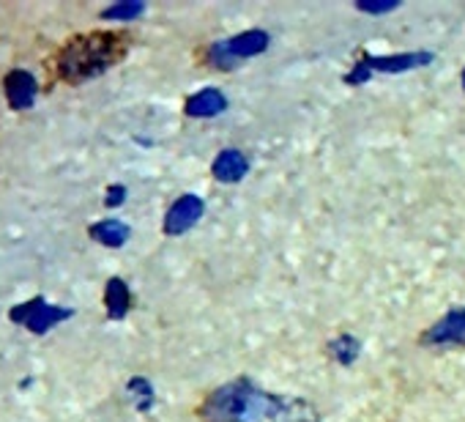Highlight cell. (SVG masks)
<instances>
[{"label":"cell","mask_w":465,"mask_h":422,"mask_svg":"<svg viewBox=\"0 0 465 422\" xmlns=\"http://www.w3.org/2000/svg\"><path fill=\"white\" fill-rule=\"evenodd\" d=\"M370 77H372V72H370V69H367V66H364V64L359 61V64H356V66H353V69L348 72L345 83H351V85H361V83H367Z\"/></svg>","instance_id":"17"},{"label":"cell","mask_w":465,"mask_h":422,"mask_svg":"<svg viewBox=\"0 0 465 422\" xmlns=\"http://www.w3.org/2000/svg\"><path fill=\"white\" fill-rule=\"evenodd\" d=\"M205 422H315V408L299 397L258 389L250 378L213 389L200 406Z\"/></svg>","instance_id":"1"},{"label":"cell","mask_w":465,"mask_h":422,"mask_svg":"<svg viewBox=\"0 0 465 422\" xmlns=\"http://www.w3.org/2000/svg\"><path fill=\"white\" fill-rule=\"evenodd\" d=\"M397 6H400L397 0H386V4H370V0H361V4H359V9L367 12V15H389V12H394Z\"/></svg>","instance_id":"16"},{"label":"cell","mask_w":465,"mask_h":422,"mask_svg":"<svg viewBox=\"0 0 465 422\" xmlns=\"http://www.w3.org/2000/svg\"><path fill=\"white\" fill-rule=\"evenodd\" d=\"M88 234L104 247H124L129 239V226H124L121 220H99L88 228Z\"/></svg>","instance_id":"12"},{"label":"cell","mask_w":465,"mask_h":422,"mask_svg":"<svg viewBox=\"0 0 465 422\" xmlns=\"http://www.w3.org/2000/svg\"><path fill=\"white\" fill-rule=\"evenodd\" d=\"M462 85H465V72H462Z\"/></svg>","instance_id":"19"},{"label":"cell","mask_w":465,"mask_h":422,"mask_svg":"<svg viewBox=\"0 0 465 422\" xmlns=\"http://www.w3.org/2000/svg\"><path fill=\"white\" fill-rule=\"evenodd\" d=\"M266 47H269V34L266 31H247V34H239V36H232V39L211 45L208 61L216 69H230L232 64L242 61V58L261 55Z\"/></svg>","instance_id":"3"},{"label":"cell","mask_w":465,"mask_h":422,"mask_svg":"<svg viewBox=\"0 0 465 422\" xmlns=\"http://www.w3.org/2000/svg\"><path fill=\"white\" fill-rule=\"evenodd\" d=\"M129 36L121 31H91L66 39L53 55V75L66 85L88 83L126 58Z\"/></svg>","instance_id":"2"},{"label":"cell","mask_w":465,"mask_h":422,"mask_svg":"<svg viewBox=\"0 0 465 422\" xmlns=\"http://www.w3.org/2000/svg\"><path fill=\"white\" fill-rule=\"evenodd\" d=\"M104 307H107V316L113 321L126 318V313L132 307V294H129V286L121 277H113L107 283V288H104Z\"/></svg>","instance_id":"11"},{"label":"cell","mask_w":465,"mask_h":422,"mask_svg":"<svg viewBox=\"0 0 465 422\" xmlns=\"http://www.w3.org/2000/svg\"><path fill=\"white\" fill-rule=\"evenodd\" d=\"M432 55L430 53H405V55H391V58H372V55H364L361 64L370 69V72H408V69H416V66H424L430 64Z\"/></svg>","instance_id":"9"},{"label":"cell","mask_w":465,"mask_h":422,"mask_svg":"<svg viewBox=\"0 0 465 422\" xmlns=\"http://www.w3.org/2000/svg\"><path fill=\"white\" fill-rule=\"evenodd\" d=\"M129 395H132L137 411H151V406H153V400H156L151 381H145L143 376H137V378L129 381Z\"/></svg>","instance_id":"13"},{"label":"cell","mask_w":465,"mask_h":422,"mask_svg":"<svg viewBox=\"0 0 465 422\" xmlns=\"http://www.w3.org/2000/svg\"><path fill=\"white\" fill-rule=\"evenodd\" d=\"M9 318H12L15 324H23V327H25L28 332H34V335H45V332L53 329L55 324L72 318V310L58 307V305H50L47 299L36 296V299H28V302L17 305V307L9 313Z\"/></svg>","instance_id":"4"},{"label":"cell","mask_w":465,"mask_h":422,"mask_svg":"<svg viewBox=\"0 0 465 422\" xmlns=\"http://www.w3.org/2000/svg\"><path fill=\"white\" fill-rule=\"evenodd\" d=\"M4 94L12 110H31L39 94V83L28 69H15L4 77Z\"/></svg>","instance_id":"6"},{"label":"cell","mask_w":465,"mask_h":422,"mask_svg":"<svg viewBox=\"0 0 465 422\" xmlns=\"http://www.w3.org/2000/svg\"><path fill=\"white\" fill-rule=\"evenodd\" d=\"M124 200H126V186L115 184V186L107 189V206H121Z\"/></svg>","instance_id":"18"},{"label":"cell","mask_w":465,"mask_h":422,"mask_svg":"<svg viewBox=\"0 0 465 422\" xmlns=\"http://www.w3.org/2000/svg\"><path fill=\"white\" fill-rule=\"evenodd\" d=\"M224 107H227V99L216 88H203L186 99V113L192 118H211V116H219Z\"/></svg>","instance_id":"10"},{"label":"cell","mask_w":465,"mask_h":422,"mask_svg":"<svg viewBox=\"0 0 465 422\" xmlns=\"http://www.w3.org/2000/svg\"><path fill=\"white\" fill-rule=\"evenodd\" d=\"M203 211H205L203 197H197V195H183V197H178V200L170 206L167 217H164V234H170V236L186 234V231L203 217Z\"/></svg>","instance_id":"5"},{"label":"cell","mask_w":465,"mask_h":422,"mask_svg":"<svg viewBox=\"0 0 465 422\" xmlns=\"http://www.w3.org/2000/svg\"><path fill=\"white\" fill-rule=\"evenodd\" d=\"M331 354L340 365H353L356 357H359V340L353 335H340L334 343H331Z\"/></svg>","instance_id":"14"},{"label":"cell","mask_w":465,"mask_h":422,"mask_svg":"<svg viewBox=\"0 0 465 422\" xmlns=\"http://www.w3.org/2000/svg\"><path fill=\"white\" fill-rule=\"evenodd\" d=\"M145 12L143 4H134V0H129V4H115L110 9L102 12V20H115V23H129L134 17H140Z\"/></svg>","instance_id":"15"},{"label":"cell","mask_w":465,"mask_h":422,"mask_svg":"<svg viewBox=\"0 0 465 422\" xmlns=\"http://www.w3.org/2000/svg\"><path fill=\"white\" fill-rule=\"evenodd\" d=\"M427 346H465V307H457L451 313H446L427 335H424Z\"/></svg>","instance_id":"7"},{"label":"cell","mask_w":465,"mask_h":422,"mask_svg":"<svg viewBox=\"0 0 465 422\" xmlns=\"http://www.w3.org/2000/svg\"><path fill=\"white\" fill-rule=\"evenodd\" d=\"M211 170H213V176H216L219 181L232 184V181H242V178L247 176L250 162H247V156H244L242 151H236V148H224V151L213 159Z\"/></svg>","instance_id":"8"}]
</instances>
